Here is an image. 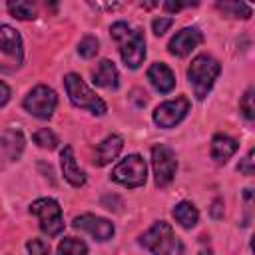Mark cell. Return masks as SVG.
Here are the masks:
<instances>
[{
	"label": "cell",
	"instance_id": "obj_2",
	"mask_svg": "<svg viewBox=\"0 0 255 255\" xmlns=\"http://www.w3.org/2000/svg\"><path fill=\"white\" fill-rule=\"evenodd\" d=\"M219 72H221L219 62L207 54H199L191 60V64L187 68V80L193 86L197 100H205V96L213 88Z\"/></svg>",
	"mask_w": 255,
	"mask_h": 255
},
{
	"label": "cell",
	"instance_id": "obj_21",
	"mask_svg": "<svg viewBox=\"0 0 255 255\" xmlns=\"http://www.w3.org/2000/svg\"><path fill=\"white\" fill-rule=\"evenodd\" d=\"M6 8L18 20H32V18H36V8H34L32 2H24V0H16L14 2L12 0V2L6 4Z\"/></svg>",
	"mask_w": 255,
	"mask_h": 255
},
{
	"label": "cell",
	"instance_id": "obj_20",
	"mask_svg": "<svg viewBox=\"0 0 255 255\" xmlns=\"http://www.w3.org/2000/svg\"><path fill=\"white\" fill-rule=\"evenodd\" d=\"M88 245L78 237H64L58 245L56 255H86Z\"/></svg>",
	"mask_w": 255,
	"mask_h": 255
},
{
	"label": "cell",
	"instance_id": "obj_5",
	"mask_svg": "<svg viewBox=\"0 0 255 255\" xmlns=\"http://www.w3.org/2000/svg\"><path fill=\"white\" fill-rule=\"evenodd\" d=\"M30 211L38 217L40 229L48 237H56L64 231V217H62V207L56 199L52 197H40L30 205Z\"/></svg>",
	"mask_w": 255,
	"mask_h": 255
},
{
	"label": "cell",
	"instance_id": "obj_12",
	"mask_svg": "<svg viewBox=\"0 0 255 255\" xmlns=\"http://www.w3.org/2000/svg\"><path fill=\"white\" fill-rule=\"evenodd\" d=\"M147 80L149 84L159 92V94H169L173 88H175V76L173 72L169 70L167 64L163 62H155L149 66L147 70Z\"/></svg>",
	"mask_w": 255,
	"mask_h": 255
},
{
	"label": "cell",
	"instance_id": "obj_29",
	"mask_svg": "<svg viewBox=\"0 0 255 255\" xmlns=\"http://www.w3.org/2000/svg\"><path fill=\"white\" fill-rule=\"evenodd\" d=\"M211 217L215 219H221L223 217V201L221 199H215L213 205H211Z\"/></svg>",
	"mask_w": 255,
	"mask_h": 255
},
{
	"label": "cell",
	"instance_id": "obj_14",
	"mask_svg": "<svg viewBox=\"0 0 255 255\" xmlns=\"http://www.w3.org/2000/svg\"><path fill=\"white\" fill-rule=\"evenodd\" d=\"M122 147H124L122 135H116V133L108 135L104 141L98 143L96 155H94V163H96V165H108L112 159H116V157L120 155Z\"/></svg>",
	"mask_w": 255,
	"mask_h": 255
},
{
	"label": "cell",
	"instance_id": "obj_1",
	"mask_svg": "<svg viewBox=\"0 0 255 255\" xmlns=\"http://www.w3.org/2000/svg\"><path fill=\"white\" fill-rule=\"evenodd\" d=\"M112 38L120 44V56L124 64L131 70L139 68L145 58V40L139 30H133L126 22H116L110 28Z\"/></svg>",
	"mask_w": 255,
	"mask_h": 255
},
{
	"label": "cell",
	"instance_id": "obj_24",
	"mask_svg": "<svg viewBox=\"0 0 255 255\" xmlns=\"http://www.w3.org/2000/svg\"><path fill=\"white\" fill-rule=\"evenodd\" d=\"M98 50H100V44H98V38L96 36H86L78 44V54L82 58H94L98 54Z\"/></svg>",
	"mask_w": 255,
	"mask_h": 255
},
{
	"label": "cell",
	"instance_id": "obj_19",
	"mask_svg": "<svg viewBox=\"0 0 255 255\" xmlns=\"http://www.w3.org/2000/svg\"><path fill=\"white\" fill-rule=\"evenodd\" d=\"M171 215H173L175 221H177L181 227H185V229L195 227L197 221H199V211H197V207H195L191 201H179V203L173 207Z\"/></svg>",
	"mask_w": 255,
	"mask_h": 255
},
{
	"label": "cell",
	"instance_id": "obj_16",
	"mask_svg": "<svg viewBox=\"0 0 255 255\" xmlns=\"http://www.w3.org/2000/svg\"><path fill=\"white\" fill-rule=\"evenodd\" d=\"M94 84L100 88H108V90H116L120 86V74L118 68L114 66V62L110 60H102L98 64V68L94 70Z\"/></svg>",
	"mask_w": 255,
	"mask_h": 255
},
{
	"label": "cell",
	"instance_id": "obj_15",
	"mask_svg": "<svg viewBox=\"0 0 255 255\" xmlns=\"http://www.w3.org/2000/svg\"><path fill=\"white\" fill-rule=\"evenodd\" d=\"M0 50L8 56H12L16 62H22V38L20 34L8 26V24H0Z\"/></svg>",
	"mask_w": 255,
	"mask_h": 255
},
{
	"label": "cell",
	"instance_id": "obj_27",
	"mask_svg": "<svg viewBox=\"0 0 255 255\" xmlns=\"http://www.w3.org/2000/svg\"><path fill=\"white\" fill-rule=\"evenodd\" d=\"M173 26V18H163V16H159V18H155L153 22H151V30H153V34L155 36H163L169 28Z\"/></svg>",
	"mask_w": 255,
	"mask_h": 255
},
{
	"label": "cell",
	"instance_id": "obj_18",
	"mask_svg": "<svg viewBox=\"0 0 255 255\" xmlns=\"http://www.w3.org/2000/svg\"><path fill=\"white\" fill-rule=\"evenodd\" d=\"M0 143H2V149L6 151V155L10 159H18L22 155V149H24V135L20 129H6L0 135Z\"/></svg>",
	"mask_w": 255,
	"mask_h": 255
},
{
	"label": "cell",
	"instance_id": "obj_3",
	"mask_svg": "<svg viewBox=\"0 0 255 255\" xmlns=\"http://www.w3.org/2000/svg\"><path fill=\"white\" fill-rule=\"evenodd\" d=\"M139 245L151 251L153 255H179L181 253V243L175 237L171 225L165 221H155L139 237Z\"/></svg>",
	"mask_w": 255,
	"mask_h": 255
},
{
	"label": "cell",
	"instance_id": "obj_26",
	"mask_svg": "<svg viewBox=\"0 0 255 255\" xmlns=\"http://www.w3.org/2000/svg\"><path fill=\"white\" fill-rule=\"evenodd\" d=\"M26 249L30 255H50V245L42 239H30L26 243Z\"/></svg>",
	"mask_w": 255,
	"mask_h": 255
},
{
	"label": "cell",
	"instance_id": "obj_17",
	"mask_svg": "<svg viewBox=\"0 0 255 255\" xmlns=\"http://www.w3.org/2000/svg\"><path fill=\"white\" fill-rule=\"evenodd\" d=\"M237 147H239L237 139H233V137H229L225 133H217L211 139V157L217 163H225L237 151Z\"/></svg>",
	"mask_w": 255,
	"mask_h": 255
},
{
	"label": "cell",
	"instance_id": "obj_23",
	"mask_svg": "<svg viewBox=\"0 0 255 255\" xmlns=\"http://www.w3.org/2000/svg\"><path fill=\"white\" fill-rule=\"evenodd\" d=\"M32 139H34L36 145H40V147H44V149H54V147L58 145V137H56V133H54L52 129H48V128L38 129V131L32 135Z\"/></svg>",
	"mask_w": 255,
	"mask_h": 255
},
{
	"label": "cell",
	"instance_id": "obj_13",
	"mask_svg": "<svg viewBox=\"0 0 255 255\" xmlns=\"http://www.w3.org/2000/svg\"><path fill=\"white\" fill-rule=\"evenodd\" d=\"M60 165H62V175L64 179L74 185V187H82L86 183V173L80 169V165L76 163V157H74V149L70 145H66L60 153Z\"/></svg>",
	"mask_w": 255,
	"mask_h": 255
},
{
	"label": "cell",
	"instance_id": "obj_28",
	"mask_svg": "<svg viewBox=\"0 0 255 255\" xmlns=\"http://www.w3.org/2000/svg\"><path fill=\"white\" fill-rule=\"evenodd\" d=\"M237 169H239L243 175H253V171H255V149H249V151H247L245 159L237 165Z\"/></svg>",
	"mask_w": 255,
	"mask_h": 255
},
{
	"label": "cell",
	"instance_id": "obj_10",
	"mask_svg": "<svg viewBox=\"0 0 255 255\" xmlns=\"http://www.w3.org/2000/svg\"><path fill=\"white\" fill-rule=\"evenodd\" d=\"M72 225H74L76 229H82V231L90 233L96 241H108V239H112V235H114V223H110V221L104 219V217L92 215V213H82V215L74 217Z\"/></svg>",
	"mask_w": 255,
	"mask_h": 255
},
{
	"label": "cell",
	"instance_id": "obj_30",
	"mask_svg": "<svg viewBox=\"0 0 255 255\" xmlns=\"http://www.w3.org/2000/svg\"><path fill=\"white\" fill-rule=\"evenodd\" d=\"M161 6H163V10H167V12H177V10L185 8V6H195V4H181V2H163Z\"/></svg>",
	"mask_w": 255,
	"mask_h": 255
},
{
	"label": "cell",
	"instance_id": "obj_11",
	"mask_svg": "<svg viewBox=\"0 0 255 255\" xmlns=\"http://www.w3.org/2000/svg\"><path fill=\"white\" fill-rule=\"evenodd\" d=\"M203 42V34L199 28L191 26V28H181L167 44L169 52L177 58H183L187 54H191V50H195L199 44Z\"/></svg>",
	"mask_w": 255,
	"mask_h": 255
},
{
	"label": "cell",
	"instance_id": "obj_8",
	"mask_svg": "<svg viewBox=\"0 0 255 255\" xmlns=\"http://www.w3.org/2000/svg\"><path fill=\"white\" fill-rule=\"evenodd\" d=\"M151 165H153V179L157 187H165L177 169V159L175 153L171 151V147L157 143L151 147Z\"/></svg>",
	"mask_w": 255,
	"mask_h": 255
},
{
	"label": "cell",
	"instance_id": "obj_22",
	"mask_svg": "<svg viewBox=\"0 0 255 255\" xmlns=\"http://www.w3.org/2000/svg\"><path fill=\"white\" fill-rule=\"evenodd\" d=\"M217 8L229 18H249L251 16V6L243 4V2H217Z\"/></svg>",
	"mask_w": 255,
	"mask_h": 255
},
{
	"label": "cell",
	"instance_id": "obj_25",
	"mask_svg": "<svg viewBox=\"0 0 255 255\" xmlns=\"http://www.w3.org/2000/svg\"><path fill=\"white\" fill-rule=\"evenodd\" d=\"M239 110H241V114H243L247 120H253V118H255V90H253V88H249V90L243 94V98H241V102H239Z\"/></svg>",
	"mask_w": 255,
	"mask_h": 255
},
{
	"label": "cell",
	"instance_id": "obj_7",
	"mask_svg": "<svg viewBox=\"0 0 255 255\" xmlns=\"http://www.w3.org/2000/svg\"><path fill=\"white\" fill-rule=\"evenodd\" d=\"M56 104H58V96L52 88L40 84L36 88L30 90V94L24 98V110L40 120H48L52 118L54 110H56Z\"/></svg>",
	"mask_w": 255,
	"mask_h": 255
},
{
	"label": "cell",
	"instance_id": "obj_4",
	"mask_svg": "<svg viewBox=\"0 0 255 255\" xmlns=\"http://www.w3.org/2000/svg\"><path fill=\"white\" fill-rule=\"evenodd\" d=\"M64 86H66V92H68V98L70 102L76 106V108H82V110H88L92 112L94 116H104L108 112V106L102 98H98L90 86L82 80V76L78 74H66L64 76Z\"/></svg>",
	"mask_w": 255,
	"mask_h": 255
},
{
	"label": "cell",
	"instance_id": "obj_6",
	"mask_svg": "<svg viewBox=\"0 0 255 255\" xmlns=\"http://www.w3.org/2000/svg\"><path fill=\"white\" fill-rule=\"evenodd\" d=\"M145 177H147V167H145V161L141 159V155H137V153L124 157L112 169V179L122 183L124 187H131V189L143 185Z\"/></svg>",
	"mask_w": 255,
	"mask_h": 255
},
{
	"label": "cell",
	"instance_id": "obj_9",
	"mask_svg": "<svg viewBox=\"0 0 255 255\" xmlns=\"http://www.w3.org/2000/svg\"><path fill=\"white\" fill-rule=\"evenodd\" d=\"M189 112V100L185 96H179L175 100H167L163 104H159L153 112V122L159 128H173L177 126Z\"/></svg>",
	"mask_w": 255,
	"mask_h": 255
},
{
	"label": "cell",
	"instance_id": "obj_31",
	"mask_svg": "<svg viewBox=\"0 0 255 255\" xmlns=\"http://www.w3.org/2000/svg\"><path fill=\"white\" fill-rule=\"evenodd\" d=\"M8 100H10V88L4 82H0V106H4Z\"/></svg>",
	"mask_w": 255,
	"mask_h": 255
}]
</instances>
